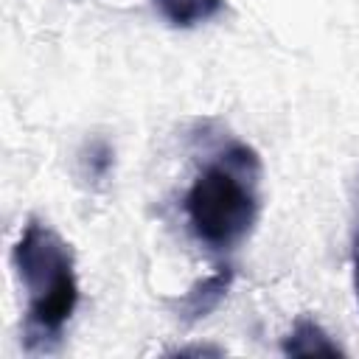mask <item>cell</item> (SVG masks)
I'll use <instances>...</instances> for the list:
<instances>
[{
    "label": "cell",
    "mask_w": 359,
    "mask_h": 359,
    "mask_svg": "<svg viewBox=\"0 0 359 359\" xmlns=\"http://www.w3.org/2000/svg\"><path fill=\"white\" fill-rule=\"evenodd\" d=\"M233 286V269L230 266H219L216 272L199 278L196 283H191L177 300H171V311L180 317V323H199L202 317H208L210 311H216L222 306V300L227 297Z\"/></svg>",
    "instance_id": "3"
},
{
    "label": "cell",
    "mask_w": 359,
    "mask_h": 359,
    "mask_svg": "<svg viewBox=\"0 0 359 359\" xmlns=\"http://www.w3.org/2000/svg\"><path fill=\"white\" fill-rule=\"evenodd\" d=\"M81 165H84V174L93 180V182H104L115 165V151L107 140H90L87 149L81 151Z\"/></svg>",
    "instance_id": "6"
},
{
    "label": "cell",
    "mask_w": 359,
    "mask_h": 359,
    "mask_svg": "<svg viewBox=\"0 0 359 359\" xmlns=\"http://www.w3.org/2000/svg\"><path fill=\"white\" fill-rule=\"evenodd\" d=\"M353 289H356V300H359V233L353 238Z\"/></svg>",
    "instance_id": "8"
},
{
    "label": "cell",
    "mask_w": 359,
    "mask_h": 359,
    "mask_svg": "<svg viewBox=\"0 0 359 359\" xmlns=\"http://www.w3.org/2000/svg\"><path fill=\"white\" fill-rule=\"evenodd\" d=\"M224 351L216 345H185V348H174L171 356H222Z\"/></svg>",
    "instance_id": "7"
},
{
    "label": "cell",
    "mask_w": 359,
    "mask_h": 359,
    "mask_svg": "<svg viewBox=\"0 0 359 359\" xmlns=\"http://www.w3.org/2000/svg\"><path fill=\"white\" fill-rule=\"evenodd\" d=\"M261 160L247 143L230 140L194 177L182 210L199 244L213 252L238 247L261 210Z\"/></svg>",
    "instance_id": "2"
},
{
    "label": "cell",
    "mask_w": 359,
    "mask_h": 359,
    "mask_svg": "<svg viewBox=\"0 0 359 359\" xmlns=\"http://www.w3.org/2000/svg\"><path fill=\"white\" fill-rule=\"evenodd\" d=\"M11 266L25 289L22 348L53 353L79 306L76 255L48 222L28 219L11 250Z\"/></svg>",
    "instance_id": "1"
},
{
    "label": "cell",
    "mask_w": 359,
    "mask_h": 359,
    "mask_svg": "<svg viewBox=\"0 0 359 359\" xmlns=\"http://www.w3.org/2000/svg\"><path fill=\"white\" fill-rule=\"evenodd\" d=\"M151 6L168 25L194 28L213 20L224 8V0H151Z\"/></svg>",
    "instance_id": "5"
},
{
    "label": "cell",
    "mask_w": 359,
    "mask_h": 359,
    "mask_svg": "<svg viewBox=\"0 0 359 359\" xmlns=\"http://www.w3.org/2000/svg\"><path fill=\"white\" fill-rule=\"evenodd\" d=\"M280 351L286 356H342L345 353V348L314 317L294 320L292 331L280 339Z\"/></svg>",
    "instance_id": "4"
}]
</instances>
